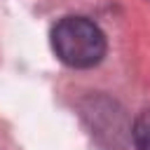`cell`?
<instances>
[{
	"label": "cell",
	"instance_id": "2",
	"mask_svg": "<svg viewBox=\"0 0 150 150\" xmlns=\"http://www.w3.org/2000/svg\"><path fill=\"white\" fill-rule=\"evenodd\" d=\"M134 143L136 150H150V110H143L134 124Z\"/></svg>",
	"mask_w": 150,
	"mask_h": 150
},
{
	"label": "cell",
	"instance_id": "1",
	"mask_svg": "<svg viewBox=\"0 0 150 150\" xmlns=\"http://www.w3.org/2000/svg\"><path fill=\"white\" fill-rule=\"evenodd\" d=\"M52 47L66 66L91 68L105 54V35L84 16H66L52 28Z\"/></svg>",
	"mask_w": 150,
	"mask_h": 150
}]
</instances>
